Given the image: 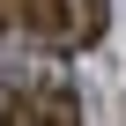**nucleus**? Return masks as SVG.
<instances>
[{
	"label": "nucleus",
	"instance_id": "f257e3e1",
	"mask_svg": "<svg viewBox=\"0 0 126 126\" xmlns=\"http://www.w3.org/2000/svg\"><path fill=\"white\" fill-rule=\"evenodd\" d=\"M8 126H82V111H74V89H67V82L22 89V96L8 104Z\"/></svg>",
	"mask_w": 126,
	"mask_h": 126
},
{
	"label": "nucleus",
	"instance_id": "7ed1b4c3",
	"mask_svg": "<svg viewBox=\"0 0 126 126\" xmlns=\"http://www.w3.org/2000/svg\"><path fill=\"white\" fill-rule=\"evenodd\" d=\"M104 8L111 0H67V45H96L104 37Z\"/></svg>",
	"mask_w": 126,
	"mask_h": 126
},
{
	"label": "nucleus",
	"instance_id": "f03ea898",
	"mask_svg": "<svg viewBox=\"0 0 126 126\" xmlns=\"http://www.w3.org/2000/svg\"><path fill=\"white\" fill-rule=\"evenodd\" d=\"M22 8V30L45 37V45H67V0H15Z\"/></svg>",
	"mask_w": 126,
	"mask_h": 126
}]
</instances>
